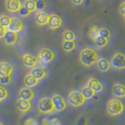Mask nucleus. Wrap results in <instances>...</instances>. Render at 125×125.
Listing matches in <instances>:
<instances>
[{
  "label": "nucleus",
  "instance_id": "cd10ccee",
  "mask_svg": "<svg viewBox=\"0 0 125 125\" xmlns=\"http://www.w3.org/2000/svg\"><path fill=\"white\" fill-rule=\"evenodd\" d=\"M27 9H28L31 13L37 11L36 10V4H35V0H25L24 3H23Z\"/></svg>",
  "mask_w": 125,
  "mask_h": 125
},
{
  "label": "nucleus",
  "instance_id": "e433bc0d",
  "mask_svg": "<svg viewBox=\"0 0 125 125\" xmlns=\"http://www.w3.org/2000/svg\"><path fill=\"white\" fill-rule=\"evenodd\" d=\"M119 12L124 17H125V1L123 2L120 5V7H119Z\"/></svg>",
  "mask_w": 125,
  "mask_h": 125
},
{
  "label": "nucleus",
  "instance_id": "a19ab883",
  "mask_svg": "<svg viewBox=\"0 0 125 125\" xmlns=\"http://www.w3.org/2000/svg\"><path fill=\"white\" fill-rule=\"evenodd\" d=\"M0 125H4V124H2L1 121H0Z\"/></svg>",
  "mask_w": 125,
  "mask_h": 125
},
{
  "label": "nucleus",
  "instance_id": "f257e3e1",
  "mask_svg": "<svg viewBox=\"0 0 125 125\" xmlns=\"http://www.w3.org/2000/svg\"><path fill=\"white\" fill-rule=\"evenodd\" d=\"M99 58V53L97 50L92 47H85L79 52V61L86 67H91L95 65Z\"/></svg>",
  "mask_w": 125,
  "mask_h": 125
},
{
  "label": "nucleus",
  "instance_id": "f03ea898",
  "mask_svg": "<svg viewBox=\"0 0 125 125\" xmlns=\"http://www.w3.org/2000/svg\"><path fill=\"white\" fill-rule=\"evenodd\" d=\"M125 110V105L123 101L117 98H111L106 103V112L111 116L121 115Z\"/></svg>",
  "mask_w": 125,
  "mask_h": 125
},
{
  "label": "nucleus",
  "instance_id": "ea45409f",
  "mask_svg": "<svg viewBox=\"0 0 125 125\" xmlns=\"http://www.w3.org/2000/svg\"><path fill=\"white\" fill-rule=\"evenodd\" d=\"M42 125H50V120L48 118H43L42 120Z\"/></svg>",
  "mask_w": 125,
  "mask_h": 125
},
{
  "label": "nucleus",
  "instance_id": "2eb2a0df",
  "mask_svg": "<svg viewBox=\"0 0 125 125\" xmlns=\"http://www.w3.org/2000/svg\"><path fill=\"white\" fill-rule=\"evenodd\" d=\"M14 68L10 62L6 61H0V77L11 76Z\"/></svg>",
  "mask_w": 125,
  "mask_h": 125
},
{
  "label": "nucleus",
  "instance_id": "0eeeda50",
  "mask_svg": "<svg viewBox=\"0 0 125 125\" xmlns=\"http://www.w3.org/2000/svg\"><path fill=\"white\" fill-rule=\"evenodd\" d=\"M51 99L52 100L53 105L56 109V112H62L67 108V103H66V99L60 94H53Z\"/></svg>",
  "mask_w": 125,
  "mask_h": 125
},
{
  "label": "nucleus",
  "instance_id": "58836bf2",
  "mask_svg": "<svg viewBox=\"0 0 125 125\" xmlns=\"http://www.w3.org/2000/svg\"><path fill=\"white\" fill-rule=\"evenodd\" d=\"M70 1L75 6H80L84 2V0H70Z\"/></svg>",
  "mask_w": 125,
  "mask_h": 125
},
{
  "label": "nucleus",
  "instance_id": "b1692460",
  "mask_svg": "<svg viewBox=\"0 0 125 125\" xmlns=\"http://www.w3.org/2000/svg\"><path fill=\"white\" fill-rule=\"evenodd\" d=\"M62 38L63 41H76L77 35L74 31L66 29L62 32Z\"/></svg>",
  "mask_w": 125,
  "mask_h": 125
},
{
  "label": "nucleus",
  "instance_id": "7c9ffc66",
  "mask_svg": "<svg viewBox=\"0 0 125 125\" xmlns=\"http://www.w3.org/2000/svg\"><path fill=\"white\" fill-rule=\"evenodd\" d=\"M18 13H19V14H20L21 17H28V16L31 15V12L28 9H27V8L24 5H23Z\"/></svg>",
  "mask_w": 125,
  "mask_h": 125
},
{
  "label": "nucleus",
  "instance_id": "4be33fe9",
  "mask_svg": "<svg viewBox=\"0 0 125 125\" xmlns=\"http://www.w3.org/2000/svg\"><path fill=\"white\" fill-rule=\"evenodd\" d=\"M77 47L75 41H62V48L66 52H71L74 51Z\"/></svg>",
  "mask_w": 125,
  "mask_h": 125
},
{
  "label": "nucleus",
  "instance_id": "aec40b11",
  "mask_svg": "<svg viewBox=\"0 0 125 125\" xmlns=\"http://www.w3.org/2000/svg\"><path fill=\"white\" fill-rule=\"evenodd\" d=\"M39 83H40V81L35 78L31 73H27L24 78H23V84H24L25 87L27 88H32L35 86H37Z\"/></svg>",
  "mask_w": 125,
  "mask_h": 125
},
{
  "label": "nucleus",
  "instance_id": "20e7f679",
  "mask_svg": "<svg viewBox=\"0 0 125 125\" xmlns=\"http://www.w3.org/2000/svg\"><path fill=\"white\" fill-rule=\"evenodd\" d=\"M67 99L70 105L73 107H80L84 105L87 101L81 91H78L76 89H73L68 93Z\"/></svg>",
  "mask_w": 125,
  "mask_h": 125
},
{
  "label": "nucleus",
  "instance_id": "423d86ee",
  "mask_svg": "<svg viewBox=\"0 0 125 125\" xmlns=\"http://www.w3.org/2000/svg\"><path fill=\"white\" fill-rule=\"evenodd\" d=\"M111 64L116 70H125V55L120 52L114 53L111 59Z\"/></svg>",
  "mask_w": 125,
  "mask_h": 125
},
{
  "label": "nucleus",
  "instance_id": "f3484780",
  "mask_svg": "<svg viewBox=\"0 0 125 125\" xmlns=\"http://www.w3.org/2000/svg\"><path fill=\"white\" fill-rule=\"evenodd\" d=\"M49 15L45 11L37 12L34 16V21L39 26H45L49 23Z\"/></svg>",
  "mask_w": 125,
  "mask_h": 125
},
{
  "label": "nucleus",
  "instance_id": "c9c22d12",
  "mask_svg": "<svg viewBox=\"0 0 125 125\" xmlns=\"http://www.w3.org/2000/svg\"><path fill=\"white\" fill-rule=\"evenodd\" d=\"M7 31V28L5 27L3 25L1 24V23H0V38H3L4 36H5V34Z\"/></svg>",
  "mask_w": 125,
  "mask_h": 125
},
{
  "label": "nucleus",
  "instance_id": "bb28decb",
  "mask_svg": "<svg viewBox=\"0 0 125 125\" xmlns=\"http://www.w3.org/2000/svg\"><path fill=\"white\" fill-rule=\"evenodd\" d=\"M10 22H11V17H9V16L6 14H2L0 16V23H1L2 25L6 27L7 29L10 26Z\"/></svg>",
  "mask_w": 125,
  "mask_h": 125
},
{
  "label": "nucleus",
  "instance_id": "473e14b6",
  "mask_svg": "<svg viewBox=\"0 0 125 125\" xmlns=\"http://www.w3.org/2000/svg\"><path fill=\"white\" fill-rule=\"evenodd\" d=\"M12 82L11 76H5L0 77V84L2 85H8Z\"/></svg>",
  "mask_w": 125,
  "mask_h": 125
},
{
  "label": "nucleus",
  "instance_id": "a878e982",
  "mask_svg": "<svg viewBox=\"0 0 125 125\" xmlns=\"http://www.w3.org/2000/svg\"><path fill=\"white\" fill-rule=\"evenodd\" d=\"M99 27H98L96 25H91L88 29V36L93 42L96 38L99 36Z\"/></svg>",
  "mask_w": 125,
  "mask_h": 125
},
{
  "label": "nucleus",
  "instance_id": "7ed1b4c3",
  "mask_svg": "<svg viewBox=\"0 0 125 125\" xmlns=\"http://www.w3.org/2000/svg\"><path fill=\"white\" fill-rule=\"evenodd\" d=\"M37 109L39 113L42 114H52L56 112L52 100L50 97H42L38 101Z\"/></svg>",
  "mask_w": 125,
  "mask_h": 125
},
{
  "label": "nucleus",
  "instance_id": "6ab92c4d",
  "mask_svg": "<svg viewBox=\"0 0 125 125\" xmlns=\"http://www.w3.org/2000/svg\"><path fill=\"white\" fill-rule=\"evenodd\" d=\"M62 18L57 14L52 13L49 15V21L48 25L52 30H56L60 28L62 25Z\"/></svg>",
  "mask_w": 125,
  "mask_h": 125
},
{
  "label": "nucleus",
  "instance_id": "5701e85b",
  "mask_svg": "<svg viewBox=\"0 0 125 125\" xmlns=\"http://www.w3.org/2000/svg\"><path fill=\"white\" fill-rule=\"evenodd\" d=\"M81 92L83 93L84 96L85 97V99L88 100V99H92V98L95 95V92L94 91V90L90 87V86H88L87 84H84L83 87H82L81 88Z\"/></svg>",
  "mask_w": 125,
  "mask_h": 125
},
{
  "label": "nucleus",
  "instance_id": "4c0bfd02",
  "mask_svg": "<svg viewBox=\"0 0 125 125\" xmlns=\"http://www.w3.org/2000/svg\"><path fill=\"white\" fill-rule=\"evenodd\" d=\"M50 125H61V123L57 118H52L50 120Z\"/></svg>",
  "mask_w": 125,
  "mask_h": 125
},
{
  "label": "nucleus",
  "instance_id": "72a5a7b5",
  "mask_svg": "<svg viewBox=\"0 0 125 125\" xmlns=\"http://www.w3.org/2000/svg\"><path fill=\"white\" fill-rule=\"evenodd\" d=\"M77 124L78 125H88L89 124V119L88 116L84 115L81 116L79 117V119L77 120Z\"/></svg>",
  "mask_w": 125,
  "mask_h": 125
},
{
  "label": "nucleus",
  "instance_id": "412c9836",
  "mask_svg": "<svg viewBox=\"0 0 125 125\" xmlns=\"http://www.w3.org/2000/svg\"><path fill=\"white\" fill-rule=\"evenodd\" d=\"M3 38L4 41H5V43L7 45H13L17 43L18 40V35L17 33L7 30Z\"/></svg>",
  "mask_w": 125,
  "mask_h": 125
},
{
  "label": "nucleus",
  "instance_id": "2f4dec72",
  "mask_svg": "<svg viewBox=\"0 0 125 125\" xmlns=\"http://www.w3.org/2000/svg\"><path fill=\"white\" fill-rule=\"evenodd\" d=\"M9 97V92H8L7 89L4 88L3 86L0 85V99L2 101L6 99Z\"/></svg>",
  "mask_w": 125,
  "mask_h": 125
},
{
  "label": "nucleus",
  "instance_id": "9d476101",
  "mask_svg": "<svg viewBox=\"0 0 125 125\" xmlns=\"http://www.w3.org/2000/svg\"><path fill=\"white\" fill-rule=\"evenodd\" d=\"M23 5L21 0H5V7L10 13H18Z\"/></svg>",
  "mask_w": 125,
  "mask_h": 125
},
{
  "label": "nucleus",
  "instance_id": "393cba45",
  "mask_svg": "<svg viewBox=\"0 0 125 125\" xmlns=\"http://www.w3.org/2000/svg\"><path fill=\"white\" fill-rule=\"evenodd\" d=\"M93 42L95 43V45H96V47H98L99 49H103V48H105V46L108 45L109 39L99 36L93 41Z\"/></svg>",
  "mask_w": 125,
  "mask_h": 125
},
{
  "label": "nucleus",
  "instance_id": "37998d69",
  "mask_svg": "<svg viewBox=\"0 0 125 125\" xmlns=\"http://www.w3.org/2000/svg\"><path fill=\"white\" fill-rule=\"evenodd\" d=\"M124 21H125V17H124Z\"/></svg>",
  "mask_w": 125,
  "mask_h": 125
},
{
  "label": "nucleus",
  "instance_id": "1a4fd4ad",
  "mask_svg": "<svg viewBox=\"0 0 125 125\" xmlns=\"http://www.w3.org/2000/svg\"><path fill=\"white\" fill-rule=\"evenodd\" d=\"M24 23L22 21V20L16 17H11V22L7 30L17 34L24 29Z\"/></svg>",
  "mask_w": 125,
  "mask_h": 125
},
{
  "label": "nucleus",
  "instance_id": "c756f323",
  "mask_svg": "<svg viewBox=\"0 0 125 125\" xmlns=\"http://www.w3.org/2000/svg\"><path fill=\"white\" fill-rule=\"evenodd\" d=\"M35 4H36V10L38 12L44 11L47 7V4L45 0H35Z\"/></svg>",
  "mask_w": 125,
  "mask_h": 125
},
{
  "label": "nucleus",
  "instance_id": "4468645a",
  "mask_svg": "<svg viewBox=\"0 0 125 125\" xmlns=\"http://www.w3.org/2000/svg\"><path fill=\"white\" fill-rule=\"evenodd\" d=\"M18 95H19V98H21V99L31 101L35 98L36 93L34 92V91L32 88H27L24 86V87L21 88L19 90Z\"/></svg>",
  "mask_w": 125,
  "mask_h": 125
},
{
  "label": "nucleus",
  "instance_id": "f704fd0d",
  "mask_svg": "<svg viewBox=\"0 0 125 125\" xmlns=\"http://www.w3.org/2000/svg\"><path fill=\"white\" fill-rule=\"evenodd\" d=\"M24 125H38V122L36 119L32 118V117H29V118H27L25 120Z\"/></svg>",
  "mask_w": 125,
  "mask_h": 125
},
{
  "label": "nucleus",
  "instance_id": "dca6fc26",
  "mask_svg": "<svg viewBox=\"0 0 125 125\" xmlns=\"http://www.w3.org/2000/svg\"><path fill=\"white\" fill-rule=\"evenodd\" d=\"M87 84L90 86L95 92V93L102 92L104 89V86L103 83L99 79H97V78L94 77H91L88 78V80L87 81Z\"/></svg>",
  "mask_w": 125,
  "mask_h": 125
},
{
  "label": "nucleus",
  "instance_id": "9b49d317",
  "mask_svg": "<svg viewBox=\"0 0 125 125\" xmlns=\"http://www.w3.org/2000/svg\"><path fill=\"white\" fill-rule=\"evenodd\" d=\"M30 73L32 74V75L37 78L38 80L41 81L42 79H45V78H47V77L49 76V73L47 71V69L45 67V66H35L34 68L31 69Z\"/></svg>",
  "mask_w": 125,
  "mask_h": 125
},
{
  "label": "nucleus",
  "instance_id": "c85d7f7f",
  "mask_svg": "<svg viewBox=\"0 0 125 125\" xmlns=\"http://www.w3.org/2000/svg\"><path fill=\"white\" fill-rule=\"evenodd\" d=\"M99 35L100 37L109 39L111 37L112 34H111V31H109L108 28H106V27H101V28H99Z\"/></svg>",
  "mask_w": 125,
  "mask_h": 125
},
{
  "label": "nucleus",
  "instance_id": "79ce46f5",
  "mask_svg": "<svg viewBox=\"0 0 125 125\" xmlns=\"http://www.w3.org/2000/svg\"><path fill=\"white\" fill-rule=\"evenodd\" d=\"M1 102H2V100H1V99H0V103H1Z\"/></svg>",
  "mask_w": 125,
  "mask_h": 125
},
{
  "label": "nucleus",
  "instance_id": "ddd939ff",
  "mask_svg": "<svg viewBox=\"0 0 125 125\" xmlns=\"http://www.w3.org/2000/svg\"><path fill=\"white\" fill-rule=\"evenodd\" d=\"M112 94L117 99L125 98V84L116 82L112 86Z\"/></svg>",
  "mask_w": 125,
  "mask_h": 125
},
{
  "label": "nucleus",
  "instance_id": "39448f33",
  "mask_svg": "<svg viewBox=\"0 0 125 125\" xmlns=\"http://www.w3.org/2000/svg\"><path fill=\"white\" fill-rule=\"evenodd\" d=\"M38 58L39 60V62H42V64L47 65L55 60L56 53L54 52L52 49L47 48V47H44V48H42L39 50Z\"/></svg>",
  "mask_w": 125,
  "mask_h": 125
},
{
  "label": "nucleus",
  "instance_id": "a211bd4d",
  "mask_svg": "<svg viewBox=\"0 0 125 125\" xmlns=\"http://www.w3.org/2000/svg\"><path fill=\"white\" fill-rule=\"evenodd\" d=\"M17 106L22 113H28L32 109V105H31V101L23 99L21 98H18V99L17 100Z\"/></svg>",
  "mask_w": 125,
  "mask_h": 125
},
{
  "label": "nucleus",
  "instance_id": "6e6552de",
  "mask_svg": "<svg viewBox=\"0 0 125 125\" xmlns=\"http://www.w3.org/2000/svg\"><path fill=\"white\" fill-rule=\"evenodd\" d=\"M22 62L26 67L33 69L39 62L38 58L31 53H25L22 56Z\"/></svg>",
  "mask_w": 125,
  "mask_h": 125
},
{
  "label": "nucleus",
  "instance_id": "f8f14e48",
  "mask_svg": "<svg viewBox=\"0 0 125 125\" xmlns=\"http://www.w3.org/2000/svg\"><path fill=\"white\" fill-rule=\"evenodd\" d=\"M96 66L98 70L102 73H106L112 68L111 61L105 57H99L96 62Z\"/></svg>",
  "mask_w": 125,
  "mask_h": 125
}]
</instances>
